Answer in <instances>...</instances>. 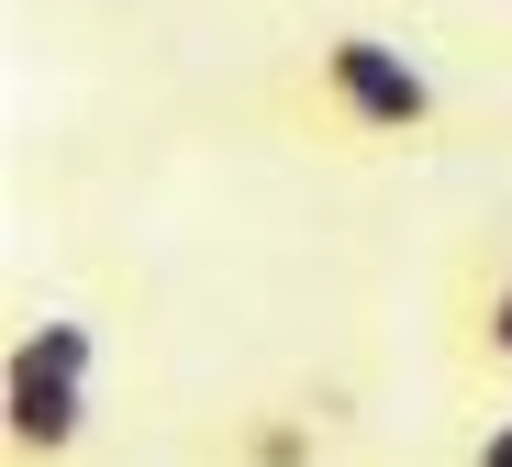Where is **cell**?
Masks as SVG:
<instances>
[{"label":"cell","mask_w":512,"mask_h":467,"mask_svg":"<svg viewBox=\"0 0 512 467\" xmlns=\"http://www.w3.org/2000/svg\"><path fill=\"white\" fill-rule=\"evenodd\" d=\"M279 112H290V134H312L334 156H412V145H435L457 123L435 67H423L401 34H368V23H334V34L290 45Z\"/></svg>","instance_id":"6da1fadb"},{"label":"cell","mask_w":512,"mask_h":467,"mask_svg":"<svg viewBox=\"0 0 512 467\" xmlns=\"http://www.w3.org/2000/svg\"><path fill=\"white\" fill-rule=\"evenodd\" d=\"M0 445L12 467H78L90 445V334L78 323H34L0 367Z\"/></svg>","instance_id":"7a4b0ae2"},{"label":"cell","mask_w":512,"mask_h":467,"mask_svg":"<svg viewBox=\"0 0 512 467\" xmlns=\"http://www.w3.org/2000/svg\"><path fill=\"white\" fill-rule=\"evenodd\" d=\"M457 367L468 379H512V245H479L457 267Z\"/></svg>","instance_id":"3957f363"},{"label":"cell","mask_w":512,"mask_h":467,"mask_svg":"<svg viewBox=\"0 0 512 467\" xmlns=\"http://www.w3.org/2000/svg\"><path fill=\"white\" fill-rule=\"evenodd\" d=\"M234 467H323V423L312 412H245L234 423Z\"/></svg>","instance_id":"277c9868"},{"label":"cell","mask_w":512,"mask_h":467,"mask_svg":"<svg viewBox=\"0 0 512 467\" xmlns=\"http://www.w3.org/2000/svg\"><path fill=\"white\" fill-rule=\"evenodd\" d=\"M457 467H512V412H490V423L468 434V456H457Z\"/></svg>","instance_id":"5b68a950"}]
</instances>
